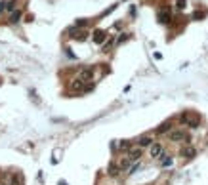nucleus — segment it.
<instances>
[{
	"label": "nucleus",
	"instance_id": "nucleus-7",
	"mask_svg": "<svg viewBox=\"0 0 208 185\" xmlns=\"http://www.w3.org/2000/svg\"><path fill=\"white\" fill-rule=\"evenodd\" d=\"M153 145V137L151 135H141L137 140V147H151Z\"/></svg>",
	"mask_w": 208,
	"mask_h": 185
},
{
	"label": "nucleus",
	"instance_id": "nucleus-19",
	"mask_svg": "<svg viewBox=\"0 0 208 185\" xmlns=\"http://www.w3.org/2000/svg\"><path fill=\"white\" fill-rule=\"evenodd\" d=\"M8 8V2H4V0H2V2H0V12H4Z\"/></svg>",
	"mask_w": 208,
	"mask_h": 185
},
{
	"label": "nucleus",
	"instance_id": "nucleus-16",
	"mask_svg": "<svg viewBox=\"0 0 208 185\" xmlns=\"http://www.w3.org/2000/svg\"><path fill=\"white\" fill-rule=\"evenodd\" d=\"M119 147H120L122 151H126V149L130 151V149H132V145H130V141H120V143H119Z\"/></svg>",
	"mask_w": 208,
	"mask_h": 185
},
{
	"label": "nucleus",
	"instance_id": "nucleus-8",
	"mask_svg": "<svg viewBox=\"0 0 208 185\" xmlns=\"http://www.w3.org/2000/svg\"><path fill=\"white\" fill-rule=\"evenodd\" d=\"M86 34H88L86 31H77V29H71V31H69V36L75 38V40H84Z\"/></svg>",
	"mask_w": 208,
	"mask_h": 185
},
{
	"label": "nucleus",
	"instance_id": "nucleus-9",
	"mask_svg": "<svg viewBox=\"0 0 208 185\" xmlns=\"http://www.w3.org/2000/svg\"><path fill=\"white\" fill-rule=\"evenodd\" d=\"M158 21L160 23H168L170 21V10L168 8H163V10L158 12Z\"/></svg>",
	"mask_w": 208,
	"mask_h": 185
},
{
	"label": "nucleus",
	"instance_id": "nucleus-17",
	"mask_svg": "<svg viewBox=\"0 0 208 185\" xmlns=\"http://www.w3.org/2000/svg\"><path fill=\"white\" fill-rule=\"evenodd\" d=\"M19 17H21V12H17V13H12V23H15V21H19Z\"/></svg>",
	"mask_w": 208,
	"mask_h": 185
},
{
	"label": "nucleus",
	"instance_id": "nucleus-10",
	"mask_svg": "<svg viewBox=\"0 0 208 185\" xmlns=\"http://www.w3.org/2000/svg\"><path fill=\"white\" fill-rule=\"evenodd\" d=\"M86 86H84V80H80V78H75L73 80V84H71V90L73 92H80V90H84Z\"/></svg>",
	"mask_w": 208,
	"mask_h": 185
},
{
	"label": "nucleus",
	"instance_id": "nucleus-15",
	"mask_svg": "<svg viewBox=\"0 0 208 185\" xmlns=\"http://www.w3.org/2000/svg\"><path fill=\"white\" fill-rule=\"evenodd\" d=\"M10 185H21V177L17 179V174H13V176H10Z\"/></svg>",
	"mask_w": 208,
	"mask_h": 185
},
{
	"label": "nucleus",
	"instance_id": "nucleus-6",
	"mask_svg": "<svg viewBox=\"0 0 208 185\" xmlns=\"http://www.w3.org/2000/svg\"><path fill=\"white\" fill-rule=\"evenodd\" d=\"M128 158L132 162H137V160L141 158V147H136V149H130L128 151Z\"/></svg>",
	"mask_w": 208,
	"mask_h": 185
},
{
	"label": "nucleus",
	"instance_id": "nucleus-2",
	"mask_svg": "<svg viewBox=\"0 0 208 185\" xmlns=\"http://www.w3.org/2000/svg\"><path fill=\"white\" fill-rule=\"evenodd\" d=\"M170 140H172V141H183V143L189 145L191 137H189L185 132H183V130H172V132H170Z\"/></svg>",
	"mask_w": 208,
	"mask_h": 185
},
{
	"label": "nucleus",
	"instance_id": "nucleus-18",
	"mask_svg": "<svg viewBox=\"0 0 208 185\" xmlns=\"http://www.w3.org/2000/svg\"><path fill=\"white\" fill-rule=\"evenodd\" d=\"M15 4H17L15 0H12V2H8V8H6V10H13V8H15Z\"/></svg>",
	"mask_w": 208,
	"mask_h": 185
},
{
	"label": "nucleus",
	"instance_id": "nucleus-4",
	"mask_svg": "<svg viewBox=\"0 0 208 185\" xmlns=\"http://www.w3.org/2000/svg\"><path fill=\"white\" fill-rule=\"evenodd\" d=\"M78 78L84 80V82L92 80V78H94V69H92V67H84V69H80V71H78Z\"/></svg>",
	"mask_w": 208,
	"mask_h": 185
},
{
	"label": "nucleus",
	"instance_id": "nucleus-5",
	"mask_svg": "<svg viewBox=\"0 0 208 185\" xmlns=\"http://www.w3.org/2000/svg\"><path fill=\"white\" fill-rule=\"evenodd\" d=\"M179 155L183 156V158H193L195 155H197V151H195V147H191V145H185L181 151H179Z\"/></svg>",
	"mask_w": 208,
	"mask_h": 185
},
{
	"label": "nucleus",
	"instance_id": "nucleus-13",
	"mask_svg": "<svg viewBox=\"0 0 208 185\" xmlns=\"http://www.w3.org/2000/svg\"><path fill=\"white\" fill-rule=\"evenodd\" d=\"M172 130V122H163L158 128H157V134H166V132H170Z\"/></svg>",
	"mask_w": 208,
	"mask_h": 185
},
{
	"label": "nucleus",
	"instance_id": "nucleus-3",
	"mask_svg": "<svg viewBox=\"0 0 208 185\" xmlns=\"http://www.w3.org/2000/svg\"><path fill=\"white\" fill-rule=\"evenodd\" d=\"M149 153H151L153 158H160V156L164 155V147H163V143H157V141H155V143L149 147Z\"/></svg>",
	"mask_w": 208,
	"mask_h": 185
},
{
	"label": "nucleus",
	"instance_id": "nucleus-12",
	"mask_svg": "<svg viewBox=\"0 0 208 185\" xmlns=\"http://www.w3.org/2000/svg\"><path fill=\"white\" fill-rule=\"evenodd\" d=\"M105 38H107V34H105L103 31H96V33H94V42H96V44H103Z\"/></svg>",
	"mask_w": 208,
	"mask_h": 185
},
{
	"label": "nucleus",
	"instance_id": "nucleus-11",
	"mask_svg": "<svg viewBox=\"0 0 208 185\" xmlns=\"http://www.w3.org/2000/svg\"><path fill=\"white\" fill-rule=\"evenodd\" d=\"M107 170H109V176H119V174L122 172V168H120L119 164H113V162L109 164V168H107Z\"/></svg>",
	"mask_w": 208,
	"mask_h": 185
},
{
	"label": "nucleus",
	"instance_id": "nucleus-1",
	"mask_svg": "<svg viewBox=\"0 0 208 185\" xmlns=\"http://www.w3.org/2000/svg\"><path fill=\"white\" fill-rule=\"evenodd\" d=\"M179 120L183 124H187L189 128H199L200 126V119L197 117V114H193V113H183L181 117H179Z\"/></svg>",
	"mask_w": 208,
	"mask_h": 185
},
{
	"label": "nucleus",
	"instance_id": "nucleus-14",
	"mask_svg": "<svg viewBox=\"0 0 208 185\" xmlns=\"http://www.w3.org/2000/svg\"><path fill=\"white\" fill-rule=\"evenodd\" d=\"M158 160H160V166H164V168H166V166H170V164H172V156H170V155H166V153H164V155H163V156H160V158H158Z\"/></svg>",
	"mask_w": 208,
	"mask_h": 185
}]
</instances>
